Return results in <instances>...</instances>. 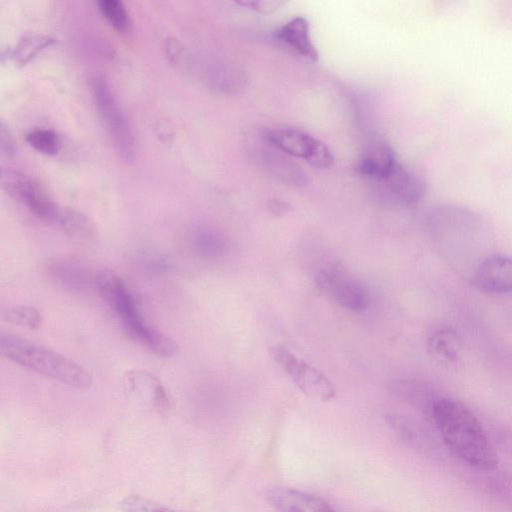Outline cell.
Returning a JSON list of instances; mask_svg holds the SVG:
<instances>
[{
  "mask_svg": "<svg viewBox=\"0 0 512 512\" xmlns=\"http://www.w3.org/2000/svg\"><path fill=\"white\" fill-rule=\"evenodd\" d=\"M26 142L39 153L53 156L61 147L59 135L49 128H36L26 135Z\"/></svg>",
  "mask_w": 512,
  "mask_h": 512,
  "instance_id": "cell-24",
  "label": "cell"
},
{
  "mask_svg": "<svg viewBox=\"0 0 512 512\" xmlns=\"http://www.w3.org/2000/svg\"><path fill=\"white\" fill-rule=\"evenodd\" d=\"M191 242L194 250L205 258L218 257L225 248L222 236L206 227L195 229L192 233Z\"/></svg>",
  "mask_w": 512,
  "mask_h": 512,
  "instance_id": "cell-22",
  "label": "cell"
},
{
  "mask_svg": "<svg viewBox=\"0 0 512 512\" xmlns=\"http://www.w3.org/2000/svg\"><path fill=\"white\" fill-rule=\"evenodd\" d=\"M267 496L279 512H337L325 500L289 487H272Z\"/></svg>",
  "mask_w": 512,
  "mask_h": 512,
  "instance_id": "cell-14",
  "label": "cell"
},
{
  "mask_svg": "<svg viewBox=\"0 0 512 512\" xmlns=\"http://www.w3.org/2000/svg\"><path fill=\"white\" fill-rule=\"evenodd\" d=\"M0 181L4 191L34 216L57 222L61 208L37 179L18 170L2 168Z\"/></svg>",
  "mask_w": 512,
  "mask_h": 512,
  "instance_id": "cell-5",
  "label": "cell"
},
{
  "mask_svg": "<svg viewBox=\"0 0 512 512\" xmlns=\"http://www.w3.org/2000/svg\"><path fill=\"white\" fill-rule=\"evenodd\" d=\"M428 347L439 361L444 364H454L460 357L461 340L454 330L444 328L431 335Z\"/></svg>",
  "mask_w": 512,
  "mask_h": 512,
  "instance_id": "cell-20",
  "label": "cell"
},
{
  "mask_svg": "<svg viewBox=\"0 0 512 512\" xmlns=\"http://www.w3.org/2000/svg\"><path fill=\"white\" fill-rule=\"evenodd\" d=\"M0 148L2 154L8 158L13 157L17 150L13 136L4 122L0 124Z\"/></svg>",
  "mask_w": 512,
  "mask_h": 512,
  "instance_id": "cell-27",
  "label": "cell"
},
{
  "mask_svg": "<svg viewBox=\"0 0 512 512\" xmlns=\"http://www.w3.org/2000/svg\"><path fill=\"white\" fill-rule=\"evenodd\" d=\"M238 4L248 7L254 11L259 13H269L277 10L279 7L284 5L283 1H275V0H258V1H248V2H239Z\"/></svg>",
  "mask_w": 512,
  "mask_h": 512,
  "instance_id": "cell-28",
  "label": "cell"
},
{
  "mask_svg": "<svg viewBox=\"0 0 512 512\" xmlns=\"http://www.w3.org/2000/svg\"><path fill=\"white\" fill-rule=\"evenodd\" d=\"M55 42V38L49 35L27 32L9 50L8 56L17 66L22 67Z\"/></svg>",
  "mask_w": 512,
  "mask_h": 512,
  "instance_id": "cell-19",
  "label": "cell"
},
{
  "mask_svg": "<svg viewBox=\"0 0 512 512\" xmlns=\"http://www.w3.org/2000/svg\"><path fill=\"white\" fill-rule=\"evenodd\" d=\"M48 272L58 283L74 290L95 287L96 274L81 265L66 261L54 260L48 265Z\"/></svg>",
  "mask_w": 512,
  "mask_h": 512,
  "instance_id": "cell-17",
  "label": "cell"
},
{
  "mask_svg": "<svg viewBox=\"0 0 512 512\" xmlns=\"http://www.w3.org/2000/svg\"><path fill=\"white\" fill-rule=\"evenodd\" d=\"M390 387L395 394L418 409L430 415L432 414L434 404L438 398L434 397L433 391L427 384L416 380L402 379L393 381Z\"/></svg>",
  "mask_w": 512,
  "mask_h": 512,
  "instance_id": "cell-18",
  "label": "cell"
},
{
  "mask_svg": "<svg viewBox=\"0 0 512 512\" xmlns=\"http://www.w3.org/2000/svg\"><path fill=\"white\" fill-rule=\"evenodd\" d=\"M90 92L98 116L117 153L125 161H133L137 154L134 130L106 77L98 72L88 79Z\"/></svg>",
  "mask_w": 512,
  "mask_h": 512,
  "instance_id": "cell-4",
  "label": "cell"
},
{
  "mask_svg": "<svg viewBox=\"0 0 512 512\" xmlns=\"http://www.w3.org/2000/svg\"><path fill=\"white\" fill-rule=\"evenodd\" d=\"M473 283L488 293H512V258L501 255L486 258L477 267Z\"/></svg>",
  "mask_w": 512,
  "mask_h": 512,
  "instance_id": "cell-12",
  "label": "cell"
},
{
  "mask_svg": "<svg viewBox=\"0 0 512 512\" xmlns=\"http://www.w3.org/2000/svg\"><path fill=\"white\" fill-rule=\"evenodd\" d=\"M273 38L294 53L312 61L318 60V51L312 41L308 20L296 16L276 29Z\"/></svg>",
  "mask_w": 512,
  "mask_h": 512,
  "instance_id": "cell-15",
  "label": "cell"
},
{
  "mask_svg": "<svg viewBox=\"0 0 512 512\" xmlns=\"http://www.w3.org/2000/svg\"><path fill=\"white\" fill-rule=\"evenodd\" d=\"M122 509L126 512H180L165 507H158L151 501L138 496H131L122 503Z\"/></svg>",
  "mask_w": 512,
  "mask_h": 512,
  "instance_id": "cell-26",
  "label": "cell"
},
{
  "mask_svg": "<svg viewBox=\"0 0 512 512\" xmlns=\"http://www.w3.org/2000/svg\"><path fill=\"white\" fill-rule=\"evenodd\" d=\"M0 353L20 366L63 384L79 389L89 388L92 384V376L86 368L52 349L27 339L1 333Z\"/></svg>",
  "mask_w": 512,
  "mask_h": 512,
  "instance_id": "cell-3",
  "label": "cell"
},
{
  "mask_svg": "<svg viewBox=\"0 0 512 512\" xmlns=\"http://www.w3.org/2000/svg\"><path fill=\"white\" fill-rule=\"evenodd\" d=\"M444 445L467 465L493 471L498 456L475 414L462 402L438 398L431 414Z\"/></svg>",
  "mask_w": 512,
  "mask_h": 512,
  "instance_id": "cell-1",
  "label": "cell"
},
{
  "mask_svg": "<svg viewBox=\"0 0 512 512\" xmlns=\"http://www.w3.org/2000/svg\"><path fill=\"white\" fill-rule=\"evenodd\" d=\"M316 285L320 291L347 310L358 313L368 306L369 298L365 287L338 261L328 263L318 272Z\"/></svg>",
  "mask_w": 512,
  "mask_h": 512,
  "instance_id": "cell-7",
  "label": "cell"
},
{
  "mask_svg": "<svg viewBox=\"0 0 512 512\" xmlns=\"http://www.w3.org/2000/svg\"><path fill=\"white\" fill-rule=\"evenodd\" d=\"M398 163L387 142L373 138L358 159L355 169L360 176L376 183L387 177Z\"/></svg>",
  "mask_w": 512,
  "mask_h": 512,
  "instance_id": "cell-11",
  "label": "cell"
},
{
  "mask_svg": "<svg viewBox=\"0 0 512 512\" xmlns=\"http://www.w3.org/2000/svg\"><path fill=\"white\" fill-rule=\"evenodd\" d=\"M271 355L306 396L320 401H329L335 396L332 383L318 369L284 348H272Z\"/></svg>",
  "mask_w": 512,
  "mask_h": 512,
  "instance_id": "cell-9",
  "label": "cell"
},
{
  "mask_svg": "<svg viewBox=\"0 0 512 512\" xmlns=\"http://www.w3.org/2000/svg\"><path fill=\"white\" fill-rule=\"evenodd\" d=\"M264 139L286 155L302 159L315 168L327 169L333 164V154L326 144L300 129H270Z\"/></svg>",
  "mask_w": 512,
  "mask_h": 512,
  "instance_id": "cell-6",
  "label": "cell"
},
{
  "mask_svg": "<svg viewBox=\"0 0 512 512\" xmlns=\"http://www.w3.org/2000/svg\"><path fill=\"white\" fill-rule=\"evenodd\" d=\"M95 288L119 317L131 338L158 356L170 357L176 353L177 344L147 323L132 292L119 276L101 271L96 274Z\"/></svg>",
  "mask_w": 512,
  "mask_h": 512,
  "instance_id": "cell-2",
  "label": "cell"
},
{
  "mask_svg": "<svg viewBox=\"0 0 512 512\" xmlns=\"http://www.w3.org/2000/svg\"><path fill=\"white\" fill-rule=\"evenodd\" d=\"M266 141V140H265ZM267 142V141H266ZM256 149V160L262 169L276 180L290 186L302 187L307 184L305 172L288 155L271 146Z\"/></svg>",
  "mask_w": 512,
  "mask_h": 512,
  "instance_id": "cell-13",
  "label": "cell"
},
{
  "mask_svg": "<svg viewBox=\"0 0 512 512\" xmlns=\"http://www.w3.org/2000/svg\"><path fill=\"white\" fill-rule=\"evenodd\" d=\"M98 11L104 19L117 31L128 32L132 21L130 14L122 1L100 0L97 2Z\"/></svg>",
  "mask_w": 512,
  "mask_h": 512,
  "instance_id": "cell-23",
  "label": "cell"
},
{
  "mask_svg": "<svg viewBox=\"0 0 512 512\" xmlns=\"http://www.w3.org/2000/svg\"><path fill=\"white\" fill-rule=\"evenodd\" d=\"M56 223L73 237L91 239L97 234L94 222L87 215L75 209L61 208Z\"/></svg>",
  "mask_w": 512,
  "mask_h": 512,
  "instance_id": "cell-21",
  "label": "cell"
},
{
  "mask_svg": "<svg viewBox=\"0 0 512 512\" xmlns=\"http://www.w3.org/2000/svg\"><path fill=\"white\" fill-rule=\"evenodd\" d=\"M185 70L194 74L210 91L219 95H235L247 85V74L237 64L215 59L188 60Z\"/></svg>",
  "mask_w": 512,
  "mask_h": 512,
  "instance_id": "cell-8",
  "label": "cell"
},
{
  "mask_svg": "<svg viewBox=\"0 0 512 512\" xmlns=\"http://www.w3.org/2000/svg\"><path fill=\"white\" fill-rule=\"evenodd\" d=\"M2 318L9 323L29 329H38L42 320L41 314L36 308L26 305L4 309Z\"/></svg>",
  "mask_w": 512,
  "mask_h": 512,
  "instance_id": "cell-25",
  "label": "cell"
},
{
  "mask_svg": "<svg viewBox=\"0 0 512 512\" xmlns=\"http://www.w3.org/2000/svg\"><path fill=\"white\" fill-rule=\"evenodd\" d=\"M268 206L271 213L276 216H283L292 209V207L287 202L279 199H272Z\"/></svg>",
  "mask_w": 512,
  "mask_h": 512,
  "instance_id": "cell-29",
  "label": "cell"
},
{
  "mask_svg": "<svg viewBox=\"0 0 512 512\" xmlns=\"http://www.w3.org/2000/svg\"><path fill=\"white\" fill-rule=\"evenodd\" d=\"M373 184L383 200L403 207L417 204L425 194L423 179L400 162L387 177Z\"/></svg>",
  "mask_w": 512,
  "mask_h": 512,
  "instance_id": "cell-10",
  "label": "cell"
},
{
  "mask_svg": "<svg viewBox=\"0 0 512 512\" xmlns=\"http://www.w3.org/2000/svg\"><path fill=\"white\" fill-rule=\"evenodd\" d=\"M388 421L407 446L430 458L440 456L438 444L418 423L400 415H391Z\"/></svg>",
  "mask_w": 512,
  "mask_h": 512,
  "instance_id": "cell-16",
  "label": "cell"
}]
</instances>
